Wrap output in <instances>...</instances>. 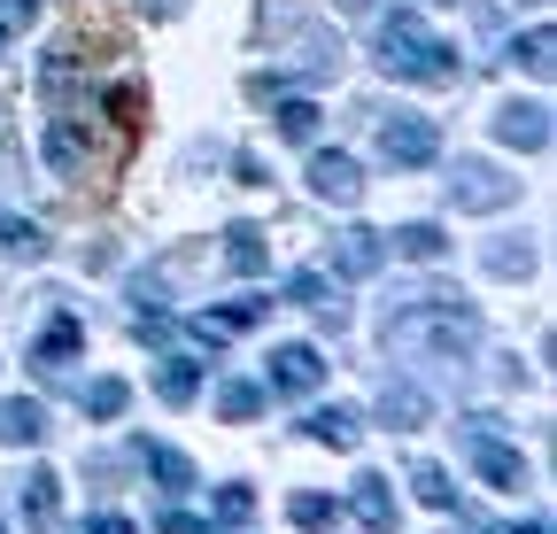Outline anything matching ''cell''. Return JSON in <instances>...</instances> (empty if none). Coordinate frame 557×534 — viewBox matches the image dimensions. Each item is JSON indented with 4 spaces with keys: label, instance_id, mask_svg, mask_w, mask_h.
<instances>
[{
    "label": "cell",
    "instance_id": "obj_20",
    "mask_svg": "<svg viewBox=\"0 0 557 534\" xmlns=\"http://www.w3.org/2000/svg\"><path fill=\"white\" fill-rule=\"evenodd\" d=\"M511 62H519V71H534V78H549V71H557V39H549V24H534L527 39H511Z\"/></svg>",
    "mask_w": 557,
    "mask_h": 534
},
{
    "label": "cell",
    "instance_id": "obj_8",
    "mask_svg": "<svg viewBox=\"0 0 557 534\" xmlns=\"http://www.w3.org/2000/svg\"><path fill=\"white\" fill-rule=\"evenodd\" d=\"M387 263V233H364V225H348L341 240H333V272L341 280H372Z\"/></svg>",
    "mask_w": 557,
    "mask_h": 534
},
{
    "label": "cell",
    "instance_id": "obj_38",
    "mask_svg": "<svg viewBox=\"0 0 557 534\" xmlns=\"http://www.w3.org/2000/svg\"><path fill=\"white\" fill-rule=\"evenodd\" d=\"M0 534H9V526H0Z\"/></svg>",
    "mask_w": 557,
    "mask_h": 534
},
{
    "label": "cell",
    "instance_id": "obj_31",
    "mask_svg": "<svg viewBox=\"0 0 557 534\" xmlns=\"http://www.w3.org/2000/svg\"><path fill=\"white\" fill-rule=\"evenodd\" d=\"M325 519H333L325 496H295V526H325Z\"/></svg>",
    "mask_w": 557,
    "mask_h": 534
},
{
    "label": "cell",
    "instance_id": "obj_2",
    "mask_svg": "<svg viewBox=\"0 0 557 534\" xmlns=\"http://www.w3.org/2000/svg\"><path fill=\"white\" fill-rule=\"evenodd\" d=\"M380 71L403 78V86H457V47L434 39L410 9H395V16L380 24Z\"/></svg>",
    "mask_w": 557,
    "mask_h": 534
},
{
    "label": "cell",
    "instance_id": "obj_17",
    "mask_svg": "<svg viewBox=\"0 0 557 534\" xmlns=\"http://www.w3.org/2000/svg\"><path fill=\"white\" fill-rule=\"evenodd\" d=\"M395 256H410V263H442V256H449V233H442V225H395Z\"/></svg>",
    "mask_w": 557,
    "mask_h": 534
},
{
    "label": "cell",
    "instance_id": "obj_12",
    "mask_svg": "<svg viewBox=\"0 0 557 534\" xmlns=\"http://www.w3.org/2000/svg\"><path fill=\"white\" fill-rule=\"evenodd\" d=\"M78 349H86V325H78V318L62 310V318H54V325L39 333V349H32V364H39V372H62V364L78 357Z\"/></svg>",
    "mask_w": 557,
    "mask_h": 534
},
{
    "label": "cell",
    "instance_id": "obj_34",
    "mask_svg": "<svg viewBox=\"0 0 557 534\" xmlns=\"http://www.w3.org/2000/svg\"><path fill=\"white\" fill-rule=\"evenodd\" d=\"M139 9H148L156 24H171V16H186V0H139Z\"/></svg>",
    "mask_w": 557,
    "mask_h": 534
},
{
    "label": "cell",
    "instance_id": "obj_5",
    "mask_svg": "<svg viewBox=\"0 0 557 534\" xmlns=\"http://www.w3.org/2000/svg\"><path fill=\"white\" fill-rule=\"evenodd\" d=\"M511 194H519V178H504L496 163H472V156H465V163L449 171V202H457V210H504Z\"/></svg>",
    "mask_w": 557,
    "mask_h": 534
},
{
    "label": "cell",
    "instance_id": "obj_30",
    "mask_svg": "<svg viewBox=\"0 0 557 534\" xmlns=\"http://www.w3.org/2000/svg\"><path fill=\"white\" fill-rule=\"evenodd\" d=\"M218 519H225V526H248V519H256V496H248V488H225V496H218Z\"/></svg>",
    "mask_w": 557,
    "mask_h": 534
},
{
    "label": "cell",
    "instance_id": "obj_7",
    "mask_svg": "<svg viewBox=\"0 0 557 534\" xmlns=\"http://www.w3.org/2000/svg\"><path fill=\"white\" fill-rule=\"evenodd\" d=\"M325 380V357L310 341H287V349H271V395H310Z\"/></svg>",
    "mask_w": 557,
    "mask_h": 534
},
{
    "label": "cell",
    "instance_id": "obj_26",
    "mask_svg": "<svg viewBox=\"0 0 557 534\" xmlns=\"http://www.w3.org/2000/svg\"><path fill=\"white\" fill-rule=\"evenodd\" d=\"M487 272H496V280H527V272H534V248H527V240H519V248L496 240V248H487Z\"/></svg>",
    "mask_w": 557,
    "mask_h": 534
},
{
    "label": "cell",
    "instance_id": "obj_28",
    "mask_svg": "<svg viewBox=\"0 0 557 534\" xmlns=\"http://www.w3.org/2000/svg\"><path fill=\"white\" fill-rule=\"evenodd\" d=\"M148 473H156V481H163V488H194V464H186V457H178V449H163V442H156V449H148Z\"/></svg>",
    "mask_w": 557,
    "mask_h": 534
},
{
    "label": "cell",
    "instance_id": "obj_4",
    "mask_svg": "<svg viewBox=\"0 0 557 534\" xmlns=\"http://www.w3.org/2000/svg\"><path fill=\"white\" fill-rule=\"evenodd\" d=\"M465 449H472V473L487 488H527V464H519V449L496 442V419H472L465 426Z\"/></svg>",
    "mask_w": 557,
    "mask_h": 534
},
{
    "label": "cell",
    "instance_id": "obj_18",
    "mask_svg": "<svg viewBox=\"0 0 557 534\" xmlns=\"http://www.w3.org/2000/svg\"><path fill=\"white\" fill-rule=\"evenodd\" d=\"M302 434L325 442V449H357V411H341V403H333V411H310Z\"/></svg>",
    "mask_w": 557,
    "mask_h": 534
},
{
    "label": "cell",
    "instance_id": "obj_11",
    "mask_svg": "<svg viewBox=\"0 0 557 534\" xmlns=\"http://www.w3.org/2000/svg\"><path fill=\"white\" fill-rule=\"evenodd\" d=\"M39 434H47V411L32 395H0V449H32Z\"/></svg>",
    "mask_w": 557,
    "mask_h": 534
},
{
    "label": "cell",
    "instance_id": "obj_1",
    "mask_svg": "<svg viewBox=\"0 0 557 534\" xmlns=\"http://www.w3.org/2000/svg\"><path fill=\"white\" fill-rule=\"evenodd\" d=\"M480 341V318H472V302L465 295H410L395 318H387V349H403V357H465Z\"/></svg>",
    "mask_w": 557,
    "mask_h": 534
},
{
    "label": "cell",
    "instance_id": "obj_22",
    "mask_svg": "<svg viewBox=\"0 0 557 534\" xmlns=\"http://www.w3.org/2000/svg\"><path fill=\"white\" fill-rule=\"evenodd\" d=\"M256 411H263V387H256V380H225V387H218V419L248 426Z\"/></svg>",
    "mask_w": 557,
    "mask_h": 534
},
{
    "label": "cell",
    "instance_id": "obj_6",
    "mask_svg": "<svg viewBox=\"0 0 557 534\" xmlns=\"http://www.w3.org/2000/svg\"><path fill=\"white\" fill-rule=\"evenodd\" d=\"M496 140L519 148V156H542L549 148V101H504L496 109Z\"/></svg>",
    "mask_w": 557,
    "mask_h": 534
},
{
    "label": "cell",
    "instance_id": "obj_37",
    "mask_svg": "<svg viewBox=\"0 0 557 534\" xmlns=\"http://www.w3.org/2000/svg\"><path fill=\"white\" fill-rule=\"evenodd\" d=\"M0 62H9V32H0Z\"/></svg>",
    "mask_w": 557,
    "mask_h": 534
},
{
    "label": "cell",
    "instance_id": "obj_33",
    "mask_svg": "<svg viewBox=\"0 0 557 534\" xmlns=\"http://www.w3.org/2000/svg\"><path fill=\"white\" fill-rule=\"evenodd\" d=\"M163 534H209V526H201L194 511H163Z\"/></svg>",
    "mask_w": 557,
    "mask_h": 534
},
{
    "label": "cell",
    "instance_id": "obj_13",
    "mask_svg": "<svg viewBox=\"0 0 557 534\" xmlns=\"http://www.w3.org/2000/svg\"><path fill=\"white\" fill-rule=\"evenodd\" d=\"M426 411H434V403H426V387H410V380H387V387H380V419H387L395 434L426 426Z\"/></svg>",
    "mask_w": 557,
    "mask_h": 534
},
{
    "label": "cell",
    "instance_id": "obj_24",
    "mask_svg": "<svg viewBox=\"0 0 557 534\" xmlns=\"http://www.w3.org/2000/svg\"><path fill=\"white\" fill-rule=\"evenodd\" d=\"M0 248L24 256V263H39V256H47V233H39L32 218H0Z\"/></svg>",
    "mask_w": 557,
    "mask_h": 534
},
{
    "label": "cell",
    "instance_id": "obj_21",
    "mask_svg": "<svg viewBox=\"0 0 557 534\" xmlns=\"http://www.w3.org/2000/svg\"><path fill=\"white\" fill-rule=\"evenodd\" d=\"M156 395H163V403L178 411V403H194V395H201V372H194L186 357H163V372H156Z\"/></svg>",
    "mask_w": 557,
    "mask_h": 534
},
{
    "label": "cell",
    "instance_id": "obj_23",
    "mask_svg": "<svg viewBox=\"0 0 557 534\" xmlns=\"http://www.w3.org/2000/svg\"><path fill=\"white\" fill-rule=\"evenodd\" d=\"M410 488H418V504H426V511H457V488H449L442 464H410Z\"/></svg>",
    "mask_w": 557,
    "mask_h": 534
},
{
    "label": "cell",
    "instance_id": "obj_19",
    "mask_svg": "<svg viewBox=\"0 0 557 534\" xmlns=\"http://www.w3.org/2000/svg\"><path fill=\"white\" fill-rule=\"evenodd\" d=\"M225 263H233V272H240V280H256V272H263V263H271V248H263V233H256V225H233V233H225Z\"/></svg>",
    "mask_w": 557,
    "mask_h": 534
},
{
    "label": "cell",
    "instance_id": "obj_36",
    "mask_svg": "<svg viewBox=\"0 0 557 534\" xmlns=\"http://www.w3.org/2000/svg\"><path fill=\"white\" fill-rule=\"evenodd\" d=\"M511 534H549V526H511Z\"/></svg>",
    "mask_w": 557,
    "mask_h": 534
},
{
    "label": "cell",
    "instance_id": "obj_39",
    "mask_svg": "<svg viewBox=\"0 0 557 534\" xmlns=\"http://www.w3.org/2000/svg\"><path fill=\"white\" fill-rule=\"evenodd\" d=\"M457 534H465V526H457Z\"/></svg>",
    "mask_w": 557,
    "mask_h": 534
},
{
    "label": "cell",
    "instance_id": "obj_10",
    "mask_svg": "<svg viewBox=\"0 0 557 534\" xmlns=\"http://www.w3.org/2000/svg\"><path fill=\"white\" fill-rule=\"evenodd\" d=\"M263 310H271V302H225V310H201V318H194V341H201V349H225L233 333H248Z\"/></svg>",
    "mask_w": 557,
    "mask_h": 534
},
{
    "label": "cell",
    "instance_id": "obj_15",
    "mask_svg": "<svg viewBox=\"0 0 557 534\" xmlns=\"http://www.w3.org/2000/svg\"><path fill=\"white\" fill-rule=\"evenodd\" d=\"M47 163H54V171H78V163H86V124H78V116H54V124H47Z\"/></svg>",
    "mask_w": 557,
    "mask_h": 534
},
{
    "label": "cell",
    "instance_id": "obj_3",
    "mask_svg": "<svg viewBox=\"0 0 557 534\" xmlns=\"http://www.w3.org/2000/svg\"><path fill=\"white\" fill-rule=\"evenodd\" d=\"M380 156H387L395 171H426V163L442 156L434 116H387V124H380Z\"/></svg>",
    "mask_w": 557,
    "mask_h": 534
},
{
    "label": "cell",
    "instance_id": "obj_14",
    "mask_svg": "<svg viewBox=\"0 0 557 534\" xmlns=\"http://www.w3.org/2000/svg\"><path fill=\"white\" fill-rule=\"evenodd\" d=\"M348 511H357V519H364L372 534H395V488H387L380 473H364V481H357V496H348Z\"/></svg>",
    "mask_w": 557,
    "mask_h": 534
},
{
    "label": "cell",
    "instance_id": "obj_29",
    "mask_svg": "<svg viewBox=\"0 0 557 534\" xmlns=\"http://www.w3.org/2000/svg\"><path fill=\"white\" fill-rule=\"evenodd\" d=\"M278 132L287 140H318V101H278Z\"/></svg>",
    "mask_w": 557,
    "mask_h": 534
},
{
    "label": "cell",
    "instance_id": "obj_35",
    "mask_svg": "<svg viewBox=\"0 0 557 534\" xmlns=\"http://www.w3.org/2000/svg\"><path fill=\"white\" fill-rule=\"evenodd\" d=\"M86 534H139V526H132V519H116V511H101V519H94Z\"/></svg>",
    "mask_w": 557,
    "mask_h": 534
},
{
    "label": "cell",
    "instance_id": "obj_27",
    "mask_svg": "<svg viewBox=\"0 0 557 534\" xmlns=\"http://www.w3.org/2000/svg\"><path fill=\"white\" fill-rule=\"evenodd\" d=\"M124 403H132L124 380H94V387H86V411H94V419H124Z\"/></svg>",
    "mask_w": 557,
    "mask_h": 534
},
{
    "label": "cell",
    "instance_id": "obj_9",
    "mask_svg": "<svg viewBox=\"0 0 557 534\" xmlns=\"http://www.w3.org/2000/svg\"><path fill=\"white\" fill-rule=\"evenodd\" d=\"M310 194L318 202H333V210H348L364 194V171L348 163V156H310Z\"/></svg>",
    "mask_w": 557,
    "mask_h": 534
},
{
    "label": "cell",
    "instance_id": "obj_32",
    "mask_svg": "<svg viewBox=\"0 0 557 534\" xmlns=\"http://www.w3.org/2000/svg\"><path fill=\"white\" fill-rule=\"evenodd\" d=\"M39 9H47V0H0V16H9V24H32Z\"/></svg>",
    "mask_w": 557,
    "mask_h": 534
},
{
    "label": "cell",
    "instance_id": "obj_25",
    "mask_svg": "<svg viewBox=\"0 0 557 534\" xmlns=\"http://www.w3.org/2000/svg\"><path fill=\"white\" fill-rule=\"evenodd\" d=\"M54 504H62V481L39 464V473L24 481V511H32V526H47V519H54Z\"/></svg>",
    "mask_w": 557,
    "mask_h": 534
},
{
    "label": "cell",
    "instance_id": "obj_16",
    "mask_svg": "<svg viewBox=\"0 0 557 534\" xmlns=\"http://www.w3.org/2000/svg\"><path fill=\"white\" fill-rule=\"evenodd\" d=\"M287 302H302V310H318L325 325H341V302H333V280H325V272H295V280H287Z\"/></svg>",
    "mask_w": 557,
    "mask_h": 534
}]
</instances>
